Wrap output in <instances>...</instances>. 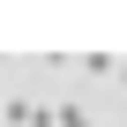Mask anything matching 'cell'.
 <instances>
[{
	"label": "cell",
	"instance_id": "obj_1",
	"mask_svg": "<svg viewBox=\"0 0 127 127\" xmlns=\"http://www.w3.org/2000/svg\"><path fill=\"white\" fill-rule=\"evenodd\" d=\"M52 127H90V112H82V105H60V112H52Z\"/></svg>",
	"mask_w": 127,
	"mask_h": 127
},
{
	"label": "cell",
	"instance_id": "obj_2",
	"mask_svg": "<svg viewBox=\"0 0 127 127\" xmlns=\"http://www.w3.org/2000/svg\"><path fill=\"white\" fill-rule=\"evenodd\" d=\"M30 127H52V112H45V105H30Z\"/></svg>",
	"mask_w": 127,
	"mask_h": 127
},
{
	"label": "cell",
	"instance_id": "obj_3",
	"mask_svg": "<svg viewBox=\"0 0 127 127\" xmlns=\"http://www.w3.org/2000/svg\"><path fill=\"white\" fill-rule=\"evenodd\" d=\"M112 75H120V82H127V60H120V67H112Z\"/></svg>",
	"mask_w": 127,
	"mask_h": 127
},
{
	"label": "cell",
	"instance_id": "obj_4",
	"mask_svg": "<svg viewBox=\"0 0 127 127\" xmlns=\"http://www.w3.org/2000/svg\"><path fill=\"white\" fill-rule=\"evenodd\" d=\"M0 127H8V120H0Z\"/></svg>",
	"mask_w": 127,
	"mask_h": 127
}]
</instances>
